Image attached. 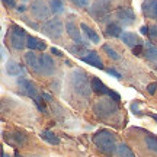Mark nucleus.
Here are the masks:
<instances>
[{
  "label": "nucleus",
  "mask_w": 157,
  "mask_h": 157,
  "mask_svg": "<svg viewBox=\"0 0 157 157\" xmlns=\"http://www.w3.org/2000/svg\"><path fill=\"white\" fill-rule=\"evenodd\" d=\"M93 144H95L102 153L105 154H117V141L115 137L111 131L108 129H99L98 132H95L93 135Z\"/></svg>",
  "instance_id": "f257e3e1"
},
{
  "label": "nucleus",
  "mask_w": 157,
  "mask_h": 157,
  "mask_svg": "<svg viewBox=\"0 0 157 157\" xmlns=\"http://www.w3.org/2000/svg\"><path fill=\"white\" fill-rule=\"evenodd\" d=\"M70 84L77 95L83 98H89L92 92V86L89 84V77L83 70H73L70 74Z\"/></svg>",
  "instance_id": "f03ea898"
},
{
  "label": "nucleus",
  "mask_w": 157,
  "mask_h": 157,
  "mask_svg": "<svg viewBox=\"0 0 157 157\" xmlns=\"http://www.w3.org/2000/svg\"><path fill=\"white\" fill-rule=\"evenodd\" d=\"M95 112L96 115L102 119H106V118H111L112 115L118 112V102L112 101L111 98L109 99H101L99 102L95 103Z\"/></svg>",
  "instance_id": "7ed1b4c3"
},
{
  "label": "nucleus",
  "mask_w": 157,
  "mask_h": 157,
  "mask_svg": "<svg viewBox=\"0 0 157 157\" xmlns=\"http://www.w3.org/2000/svg\"><path fill=\"white\" fill-rule=\"evenodd\" d=\"M41 29H42V34L50 36L51 39H58L64 32V25L58 17H54V19H50L42 23Z\"/></svg>",
  "instance_id": "20e7f679"
},
{
  "label": "nucleus",
  "mask_w": 157,
  "mask_h": 157,
  "mask_svg": "<svg viewBox=\"0 0 157 157\" xmlns=\"http://www.w3.org/2000/svg\"><path fill=\"white\" fill-rule=\"evenodd\" d=\"M17 86H19V89H21V92H22L23 95H26L34 99L35 103L38 105V108L42 106V105H41V98H42V96L38 95V89H36V84H35L34 82H31L28 78L21 77V78H17Z\"/></svg>",
  "instance_id": "39448f33"
},
{
  "label": "nucleus",
  "mask_w": 157,
  "mask_h": 157,
  "mask_svg": "<svg viewBox=\"0 0 157 157\" xmlns=\"http://www.w3.org/2000/svg\"><path fill=\"white\" fill-rule=\"evenodd\" d=\"M10 42L15 50H23L28 44V36H26L25 29L17 25H13L10 31Z\"/></svg>",
  "instance_id": "423d86ee"
},
{
  "label": "nucleus",
  "mask_w": 157,
  "mask_h": 157,
  "mask_svg": "<svg viewBox=\"0 0 157 157\" xmlns=\"http://www.w3.org/2000/svg\"><path fill=\"white\" fill-rule=\"evenodd\" d=\"M31 13L36 19L47 22V19L51 15V7H48V5L45 3L44 0H35V2H32V5H31Z\"/></svg>",
  "instance_id": "0eeeda50"
},
{
  "label": "nucleus",
  "mask_w": 157,
  "mask_h": 157,
  "mask_svg": "<svg viewBox=\"0 0 157 157\" xmlns=\"http://www.w3.org/2000/svg\"><path fill=\"white\" fill-rule=\"evenodd\" d=\"M66 31H67L68 36L73 39L76 44H80V45L86 44L83 41V38H82V34H80V31H78L77 25H76V22L73 21V17H68V21L66 22Z\"/></svg>",
  "instance_id": "6e6552de"
},
{
  "label": "nucleus",
  "mask_w": 157,
  "mask_h": 157,
  "mask_svg": "<svg viewBox=\"0 0 157 157\" xmlns=\"http://www.w3.org/2000/svg\"><path fill=\"white\" fill-rule=\"evenodd\" d=\"M117 17L124 26H128L131 23H134L135 13H134V10L129 9V7H119L117 10Z\"/></svg>",
  "instance_id": "1a4fd4ad"
},
{
  "label": "nucleus",
  "mask_w": 157,
  "mask_h": 157,
  "mask_svg": "<svg viewBox=\"0 0 157 157\" xmlns=\"http://www.w3.org/2000/svg\"><path fill=\"white\" fill-rule=\"evenodd\" d=\"M90 15L98 22H105L108 17H109V10H108L106 6H103L102 3L98 2V3H95V5L90 7Z\"/></svg>",
  "instance_id": "9d476101"
},
{
  "label": "nucleus",
  "mask_w": 157,
  "mask_h": 157,
  "mask_svg": "<svg viewBox=\"0 0 157 157\" xmlns=\"http://www.w3.org/2000/svg\"><path fill=\"white\" fill-rule=\"evenodd\" d=\"M23 58H25V63H26V66H28L34 73H38L41 74L42 73V66H41V58H38V57L35 56L32 51H28V52H25V56H23Z\"/></svg>",
  "instance_id": "9b49d317"
},
{
  "label": "nucleus",
  "mask_w": 157,
  "mask_h": 157,
  "mask_svg": "<svg viewBox=\"0 0 157 157\" xmlns=\"http://www.w3.org/2000/svg\"><path fill=\"white\" fill-rule=\"evenodd\" d=\"M80 60L83 63H86V64H89V66H93L96 68H103V63H102L101 57H99V54L96 51H89V54L82 57Z\"/></svg>",
  "instance_id": "f8f14e48"
},
{
  "label": "nucleus",
  "mask_w": 157,
  "mask_h": 157,
  "mask_svg": "<svg viewBox=\"0 0 157 157\" xmlns=\"http://www.w3.org/2000/svg\"><path fill=\"white\" fill-rule=\"evenodd\" d=\"M143 13L150 19H157V0H146L143 3Z\"/></svg>",
  "instance_id": "ddd939ff"
},
{
  "label": "nucleus",
  "mask_w": 157,
  "mask_h": 157,
  "mask_svg": "<svg viewBox=\"0 0 157 157\" xmlns=\"http://www.w3.org/2000/svg\"><path fill=\"white\" fill-rule=\"evenodd\" d=\"M41 66H42V74H45V76H51L56 70V67H54L56 64L52 61L51 56H48V54L41 56Z\"/></svg>",
  "instance_id": "4468645a"
},
{
  "label": "nucleus",
  "mask_w": 157,
  "mask_h": 157,
  "mask_svg": "<svg viewBox=\"0 0 157 157\" xmlns=\"http://www.w3.org/2000/svg\"><path fill=\"white\" fill-rule=\"evenodd\" d=\"M90 86H92V92L99 93V95H109V92H111V89H109L102 80H99L98 77H92Z\"/></svg>",
  "instance_id": "2eb2a0df"
},
{
  "label": "nucleus",
  "mask_w": 157,
  "mask_h": 157,
  "mask_svg": "<svg viewBox=\"0 0 157 157\" xmlns=\"http://www.w3.org/2000/svg\"><path fill=\"white\" fill-rule=\"evenodd\" d=\"M31 51H44L47 48V44H45L42 39L36 38V36H28V44H26Z\"/></svg>",
  "instance_id": "dca6fc26"
},
{
  "label": "nucleus",
  "mask_w": 157,
  "mask_h": 157,
  "mask_svg": "<svg viewBox=\"0 0 157 157\" xmlns=\"http://www.w3.org/2000/svg\"><path fill=\"white\" fill-rule=\"evenodd\" d=\"M6 73L9 74V76H19V74H22V66L16 63L15 60H9V61L6 63Z\"/></svg>",
  "instance_id": "f3484780"
},
{
  "label": "nucleus",
  "mask_w": 157,
  "mask_h": 157,
  "mask_svg": "<svg viewBox=\"0 0 157 157\" xmlns=\"http://www.w3.org/2000/svg\"><path fill=\"white\" fill-rule=\"evenodd\" d=\"M80 29H82V31L84 32V35H86V36L89 38L90 42H93V44H99V42H101V38H99V35L96 34V32H95V31H93L92 28H89V26H87L86 23H80Z\"/></svg>",
  "instance_id": "a211bd4d"
},
{
  "label": "nucleus",
  "mask_w": 157,
  "mask_h": 157,
  "mask_svg": "<svg viewBox=\"0 0 157 157\" xmlns=\"http://www.w3.org/2000/svg\"><path fill=\"white\" fill-rule=\"evenodd\" d=\"M41 138L42 140H45L47 143H50V144H52V146H58L60 143H61V140L57 137L52 131H48V129H44V131H41Z\"/></svg>",
  "instance_id": "6ab92c4d"
},
{
  "label": "nucleus",
  "mask_w": 157,
  "mask_h": 157,
  "mask_svg": "<svg viewBox=\"0 0 157 157\" xmlns=\"http://www.w3.org/2000/svg\"><path fill=\"white\" fill-rule=\"evenodd\" d=\"M119 38L122 39V42H125L127 45H129V47H132L134 48L135 45L140 44V38L137 36L135 34H131V32H124Z\"/></svg>",
  "instance_id": "aec40b11"
},
{
  "label": "nucleus",
  "mask_w": 157,
  "mask_h": 157,
  "mask_svg": "<svg viewBox=\"0 0 157 157\" xmlns=\"http://www.w3.org/2000/svg\"><path fill=\"white\" fill-rule=\"evenodd\" d=\"M144 56H146L147 60H150V61L157 60V47L153 45L151 42H146V44H144Z\"/></svg>",
  "instance_id": "412c9836"
},
{
  "label": "nucleus",
  "mask_w": 157,
  "mask_h": 157,
  "mask_svg": "<svg viewBox=\"0 0 157 157\" xmlns=\"http://www.w3.org/2000/svg\"><path fill=\"white\" fill-rule=\"evenodd\" d=\"M117 154L119 157H135V154L132 153V150H131L127 144H119L118 148H117Z\"/></svg>",
  "instance_id": "4be33fe9"
},
{
  "label": "nucleus",
  "mask_w": 157,
  "mask_h": 157,
  "mask_svg": "<svg viewBox=\"0 0 157 157\" xmlns=\"http://www.w3.org/2000/svg\"><path fill=\"white\" fill-rule=\"evenodd\" d=\"M68 51H70L71 54H74V56H78L80 58H82V57H84L83 54H89L87 48H86L84 45H80V44H76V45H73V47H70V48H68Z\"/></svg>",
  "instance_id": "5701e85b"
},
{
  "label": "nucleus",
  "mask_w": 157,
  "mask_h": 157,
  "mask_svg": "<svg viewBox=\"0 0 157 157\" xmlns=\"http://www.w3.org/2000/svg\"><path fill=\"white\" fill-rule=\"evenodd\" d=\"M121 31H122V29H121V26H119L118 23H109V25H108V28H106L108 35H111V36H113V38L121 36V35H122Z\"/></svg>",
  "instance_id": "b1692460"
},
{
  "label": "nucleus",
  "mask_w": 157,
  "mask_h": 157,
  "mask_svg": "<svg viewBox=\"0 0 157 157\" xmlns=\"http://www.w3.org/2000/svg\"><path fill=\"white\" fill-rule=\"evenodd\" d=\"M144 143H146L147 148H148L150 151L157 153V138L154 137V135H147L146 140H144Z\"/></svg>",
  "instance_id": "393cba45"
},
{
  "label": "nucleus",
  "mask_w": 157,
  "mask_h": 157,
  "mask_svg": "<svg viewBox=\"0 0 157 157\" xmlns=\"http://www.w3.org/2000/svg\"><path fill=\"white\" fill-rule=\"evenodd\" d=\"M50 7H51V12H52V13H61V12L64 10L63 0H51Z\"/></svg>",
  "instance_id": "a878e982"
},
{
  "label": "nucleus",
  "mask_w": 157,
  "mask_h": 157,
  "mask_svg": "<svg viewBox=\"0 0 157 157\" xmlns=\"http://www.w3.org/2000/svg\"><path fill=\"white\" fill-rule=\"evenodd\" d=\"M103 51H105V52L108 54V57H111L112 60H119V54L113 50L112 47H109V45H103Z\"/></svg>",
  "instance_id": "bb28decb"
},
{
  "label": "nucleus",
  "mask_w": 157,
  "mask_h": 157,
  "mask_svg": "<svg viewBox=\"0 0 157 157\" xmlns=\"http://www.w3.org/2000/svg\"><path fill=\"white\" fill-rule=\"evenodd\" d=\"M156 90H157V83L156 82H153V83H150L148 86H147V92H148L150 95H154Z\"/></svg>",
  "instance_id": "cd10ccee"
},
{
  "label": "nucleus",
  "mask_w": 157,
  "mask_h": 157,
  "mask_svg": "<svg viewBox=\"0 0 157 157\" xmlns=\"http://www.w3.org/2000/svg\"><path fill=\"white\" fill-rule=\"evenodd\" d=\"M143 48H144V47H143L141 44L135 45L134 48H132V52H134L135 56H141V54H144V52H143Z\"/></svg>",
  "instance_id": "c85d7f7f"
},
{
  "label": "nucleus",
  "mask_w": 157,
  "mask_h": 157,
  "mask_svg": "<svg viewBox=\"0 0 157 157\" xmlns=\"http://www.w3.org/2000/svg\"><path fill=\"white\" fill-rule=\"evenodd\" d=\"M3 2V5L6 7H16V2L15 0H2Z\"/></svg>",
  "instance_id": "c756f323"
},
{
  "label": "nucleus",
  "mask_w": 157,
  "mask_h": 157,
  "mask_svg": "<svg viewBox=\"0 0 157 157\" xmlns=\"http://www.w3.org/2000/svg\"><path fill=\"white\" fill-rule=\"evenodd\" d=\"M108 74H111V76H113V77H117V78H121V74L118 73L117 70H113V68H109V70H108Z\"/></svg>",
  "instance_id": "7c9ffc66"
},
{
  "label": "nucleus",
  "mask_w": 157,
  "mask_h": 157,
  "mask_svg": "<svg viewBox=\"0 0 157 157\" xmlns=\"http://www.w3.org/2000/svg\"><path fill=\"white\" fill-rule=\"evenodd\" d=\"M51 52H52V54H54V56H58V57H63V52L60 50H57V48H54V47H52V48H51Z\"/></svg>",
  "instance_id": "2f4dec72"
},
{
  "label": "nucleus",
  "mask_w": 157,
  "mask_h": 157,
  "mask_svg": "<svg viewBox=\"0 0 157 157\" xmlns=\"http://www.w3.org/2000/svg\"><path fill=\"white\" fill-rule=\"evenodd\" d=\"M140 31H141V34H143V35H148V34H150V28H147V26H141Z\"/></svg>",
  "instance_id": "473e14b6"
},
{
  "label": "nucleus",
  "mask_w": 157,
  "mask_h": 157,
  "mask_svg": "<svg viewBox=\"0 0 157 157\" xmlns=\"http://www.w3.org/2000/svg\"><path fill=\"white\" fill-rule=\"evenodd\" d=\"M77 5H80V6H87L89 5V0H74Z\"/></svg>",
  "instance_id": "72a5a7b5"
},
{
  "label": "nucleus",
  "mask_w": 157,
  "mask_h": 157,
  "mask_svg": "<svg viewBox=\"0 0 157 157\" xmlns=\"http://www.w3.org/2000/svg\"><path fill=\"white\" fill-rule=\"evenodd\" d=\"M17 10H19V12H25V6H19V7H17Z\"/></svg>",
  "instance_id": "f704fd0d"
},
{
  "label": "nucleus",
  "mask_w": 157,
  "mask_h": 157,
  "mask_svg": "<svg viewBox=\"0 0 157 157\" xmlns=\"http://www.w3.org/2000/svg\"><path fill=\"white\" fill-rule=\"evenodd\" d=\"M150 117H151L153 119H156V121H157V115H156V113H150Z\"/></svg>",
  "instance_id": "c9c22d12"
},
{
  "label": "nucleus",
  "mask_w": 157,
  "mask_h": 157,
  "mask_svg": "<svg viewBox=\"0 0 157 157\" xmlns=\"http://www.w3.org/2000/svg\"><path fill=\"white\" fill-rule=\"evenodd\" d=\"M3 157H9V154H6V153H3Z\"/></svg>",
  "instance_id": "e433bc0d"
},
{
  "label": "nucleus",
  "mask_w": 157,
  "mask_h": 157,
  "mask_svg": "<svg viewBox=\"0 0 157 157\" xmlns=\"http://www.w3.org/2000/svg\"><path fill=\"white\" fill-rule=\"evenodd\" d=\"M98 2H111V0H98Z\"/></svg>",
  "instance_id": "4c0bfd02"
},
{
  "label": "nucleus",
  "mask_w": 157,
  "mask_h": 157,
  "mask_svg": "<svg viewBox=\"0 0 157 157\" xmlns=\"http://www.w3.org/2000/svg\"><path fill=\"white\" fill-rule=\"evenodd\" d=\"M15 157H22V156H19V154H17V153H16V156H15Z\"/></svg>",
  "instance_id": "58836bf2"
},
{
  "label": "nucleus",
  "mask_w": 157,
  "mask_h": 157,
  "mask_svg": "<svg viewBox=\"0 0 157 157\" xmlns=\"http://www.w3.org/2000/svg\"><path fill=\"white\" fill-rule=\"evenodd\" d=\"M22 2H26V0H22Z\"/></svg>",
  "instance_id": "ea45409f"
}]
</instances>
